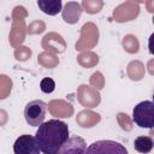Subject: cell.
<instances>
[{"mask_svg":"<svg viewBox=\"0 0 154 154\" xmlns=\"http://www.w3.org/2000/svg\"><path fill=\"white\" fill-rule=\"evenodd\" d=\"M134 123L142 129L154 128V102L144 100L138 102L132 109Z\"/></svg>","mask_w":154,"mask_h":154,"instance_id":"obj_2","label":"cell"},{"mask_svg":"<svg viewBox=\"0 0 154 154\" xmlns=\"http://www.w3.org/2000/svg\"><path fill=\"white\" fill-rule=\"evenodd\" d=\"M14 154H40L41 149L37 144L35 136L32 135H20L16 138L13 143Z\"/></svg>","mask_w":154,"mask_h":154,"instance_id":"obj_5","label":"cell"},{"mask_svg":"<svg viewBox=\"0 0 154 154\" xmlns=\"http://www.w3.org/2000/svg\"><path fill=\"white\" fill-rule=\"evenodd\" d=\"M85 154H129L128 149L119 142L112 140H99L87 147Z\"/></svg>","mask_w":154,"mask_h":154,"instance_id":"obj_4","label":"cell"},{"mask_svg":"<svg viewBox=\"0 0 154 154\" xmlns=\"http://www.w3.org/2000/svg\"><path fill=\"white\" fill-rule=\"evenodd\" d=\"M152 99H153V102H154V91H153V95H152Z\"/></svg>","mask_w":154,"mask_h":154,"instance_id":"obj_11","label":"cell"},{"mask_svg":"<svg viewBox=\"0 0 154 154\" xmlns=\"http://www.w3.org/2000/svg\"><path fill=\"white\" fill-rule=\"evenodd\" d=\"M37 144L43 154H58L61 147L67 142L69 126L59 119H49L42 123L35 134Z\"/></svg>","mask_w":154,"mask_h":154,"instance_id":"obj_1","label":"cell"},{"mask_svg":"<svg viewBox=\"0 0 154 154\" xmlns=\"http://www.w3.org/2000/svg\"><path fill=\"white\" fill-rule=\"evenodd\" d=\"M148 51L152 55H154V32L148 38Z\"/></svg>","mask_w":154,"mask_h":154,"instance_id":"obj_10","label":"cell"},{"mask_svg":"<svg viewBox=\"0 0 154 154\" xmlns=\"http://www.w3.org/2000/svg\"><path fill=\"white\" fill-rule=\"evenodd\" d=\"M135 150L141 154H148L154 148V141L150 136H138L134 141Z\"/></svg>","mask_w":154,"mask_h":154,"instance_id":"obj_8","label":"cell"},{"mask_svg":"<svg viewBox=\"0 0 154 154\" xmlns=\"http://www.w3.org/2000/svg\"><path fill=\"white\" fill-rule=\"evenodd\" d=\"M37 6L48 16H55L63 11V4L60 0H37Z\"/></svg>","mask_w":154,"mask_h":154,"instance_id":"obj_7","label":"cell"},{"mask_svg":"<svg viewBox=\"0 0 154 154\" xmlns=\"http://www.w3.org/2000/svg\"><path fill=\"white\" fill-rule=\"evenodd\" d=\"M47 114V103L40 99L28 102L24 107V118L25 122L31 126H40L45 123Z\"/></svg>","mask_w":154,"mask_h":154,"instance_id":"obj_3","label":"cell"},{"mask_svg":"<svg viewBox=\"0 0 154 154\" xmlns=\"http://www.w3.org/2000/svg\"><path fill=\"white\" fill-rule=\"evenodd\" d=\"M87 142L81 136H72L61 147L58 154H85Z\"/></svg>","mask_w":154,"mask_h":154,"instance_id":"obj_6","label":"cell"},{"mask_svg":"<svg viewBox=\"0 0 154 154\" xmlns=\"http://www.w3.org/2000/svg\"><path fill=\"white\" fill-rule=\"evenodd\" d=\"M40 89L45 94H51L55 89V82L51 77H46L40 82Z\"/></svg>","mask_w":154,"mask_h":154,"instance_id":"obj_9","label":"cell"}]
</instances>
